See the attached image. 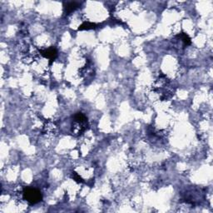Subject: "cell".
Wrapping results in <instances>:
<instances>
[{
  "mask_svg": "<svg viewBox=\"0 0 213 213\" xmlns=\"http://www.w3.org/2000/svg\"><path fill=\"white\" fill-rule=\"evenodd\" d=\"M97 26L96 24H93V23H90V22H85L84 24H83L81 26L79 27L78 30H84V29H95Z\"/></svg>",
  "mask_w": 213,
  "mask_h": 213,
  "instance_id": "52a82bcc",
  "label": "cell"
},
{
  "mask_svg": "<svg viewBox=\"0 0 213 213\" xmlns=\"http://www.w3.org/2000/svg\"><path fill=\"white\" fill-rule=\"evenodd\" d=\"M23 194L24 198L30 204H37L42 201L43 198L40 191L34 188H25Z\"/></svg>",
  "mask_w": 213,
  "mask_h": 213,
  "instance_id": "7a4b0ae2",
  "label": "cell"
},
{
  "mask_svg": "<svg viewBox=\"0 0 213 213\" xmlns=\"http://www.w3.org/2000/svg\"><path fill=\"white\" fill-rule=\"evenodd\" d=\"M40 54L42 56H43L44 58H48V59L50 60V63L53 62V61H54L57 56H58V52L56 50L55 48H50L47 49V50H41Z\"/></svg>",
  "mask_w": 213,
  "mask_h": 213,
  "instance_id": "3957f363",
  "label": "cell"
},
{
  "mask_svg": "<svg viewBox=\"0 0 213 213\" xmlns=\"http://www.w3.org/2000/svg\"><path fill=\"white\" fill-rule=\"evenodd\" d=\"M72 178L77 182H83V179L80 177V176H79L78 174H77L76 173H72Z\"/></svg>",
  "mask_w": 213,
  "mask_h": 213,
  "instance_id": "ba28073f",
  "label": "cell"
},
{
  "mask_svg": "<svg viewBox=\"0 0 213 213\" xmlns=\"http://www.w3.org/2000/svg\"><path fill=\"white\" fill-rule=\"evenodd\" d=\"M88 127V119L82 113H77L73 116L72 125V132L74 136H80L83 133Z\"/></svg>",
  "mask_w": 213,
  "mask_h": 213,
  "instance_id": "6da1fadb",
  "label": "cell"
},
{
  "mask_svg": "<svg viewBox=\"0 0 213 213\" xmlns=\"http://www.w3.org/2000/svg\"><path fill=\"white\" fill-rule=\"evenodd\" d=\"M177 38L179 40H181L182 43H184V45L187 46L191 44V39L189 38V36L186 34L185 33H181L180 34L177 35Z\"/></svg>",
  "mask_w": 213,
  "mask_h": 213,
  "instance_id": "5b68a950",
  "label": "cell"
},
{
  "mask_svg": "<svg viewBox=\"0 0 213 213\" xmlns=\"http://www.w3.org/2000/svg\"><path fill=\"white\" fill-rule=\"evenodd\" d=\"M79 6V3L76 2H69L67 3V4L64 6V11L66 14H69L73 12L75 9H77Z\"/></svg>",
  "mask_w": 213,
  "mask_h": 213,
  "instance_id": "277c9868",
  "label": "cell"
},
{
  "mask_svg": "<svg viewBox=\"0 0 213 213\" xmlns=\"http://www.w3.org/2000/svg\"><path fill=\"white\" fill-rule=\"evenodd\" d=\"M55 128L56 126L53 122H48L45 125H44V127H43L44 132H45L46 133H51V132H54Z\"/></svg>",
  "mask_w": 213,
  "mask_h": 213,
  "instance_id": "8992f818",
  "label": "cell"
}]
</instances>
